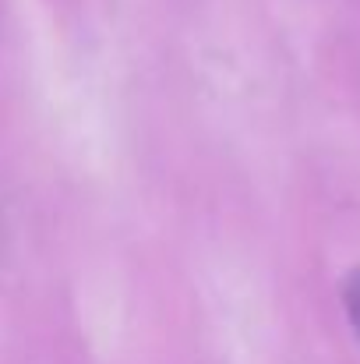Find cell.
<instances>
[{"label":"cell","mask_w":360,"mask_h":364,"mask_svg":"<svg viewBox=\"0 0 360 364\" xmlns=\"http://www.w3.org/2000/svg\"><path fill=\"white\" fill-rule=\"evenodd\" d=\"M343 301H347V311H350V322H354V333L360 336V272H354L343 287Z\"/></svg>","instance_id":"1"}]
</instances>
